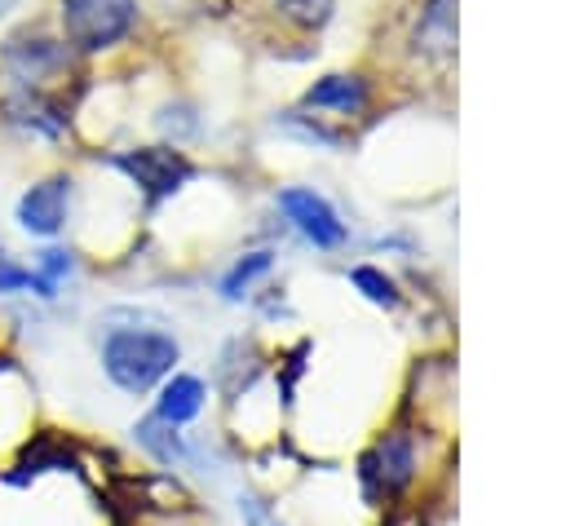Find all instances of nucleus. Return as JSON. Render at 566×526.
<instances>
[{
	"label": "nucleus",
	"mask_w": 566,
	"mask_h": 526,
	"mask_svg": "<svg viewBox=\"0 0 566 526\" xmlns=\"http://www.w3.org/2000/svg\"><path fill=\"white\" fill-rule=\"evenodd\" d=\"M181 349L159 327H106L102 332V371L124 393H150L159 380L172 376Z\"/></svg>",
	"instance_id": "1"
},
{
	"label": "nucleus",
	"mask_w": 566,
	"mask_h": 526,
	"mask_svg": "<svg viewBox=\"0 0 566 526\" xmlns=\"http://www.w3.org/2000/svg\"><path fill=\"white\" fill-rule=\"evenodd\" d=\"M137 22V0H62V35L80 53L119 44Z\"/></svg>",
	"instance_id": "2"
},
{
	"label": "nucleus",
	"mask_w": 566,
	"mask_h": 526,
	"mask_svg": "<svg viewBox=\"0 0 566 526\" xmlns=\"http://www.w3.org/2000/svg\"><path fill=\"white\" fill-rule=\"evenodd\" d=\"M66 40H53V35H40V31H18L4 40L0 49V62L4 71L22 84V88H35L44 80H53L62 66H66Z\"/></svg>",
	"instance_id": "3"
},
{
	"label": "nucleus",
	"mask_w": 566,
	"mask_h": 526,
	"mask_svg": "<svg viewBox=\"0 0 566 526\" xmlns=\"http://www.w3.org/2000/svg\"><path fill=\"white\" fill-rule=\"evenodd\" d=\"M119 172H128L150 199H164L172 190H181V181H190V159L181 150H168V146H142V150H124L111 159Z\"/></svg>",
	"instance_id": "4"
},
{
	"label": "nucleus",
	"mask_w": 566,
	"mask_h": 526,
	"mask_svg": "<svg viewBox=\"0 0 566 526\" xmlns=\"http://www.w3.org/2000/svg\"><path fill=\"white\" fill-rule=\"evenodd\" d=\"M279 208L287 212V221L314 243V248H340L345 243V221L336 217V208L310 190V186H287L279 190Z\"/></svg>",
	"instance_id": "5"
},
{
	"label": "nucleus",
	"mask_w": 566,
	"mask_h": 526,
	"mask_svg": "<svg viewBox=\"0 0 566 526\" xmlns=\"http://www.w3.org/2000/svg\"><path fill=\"white\" fill-rule=\"evenodd\" d=\"M66 203H71V177H44L35 181L22 199H18V225L27 234H40V239H53L62 225H66Z\"/></svg>",
	"instance_id": "6"
},
{
	"label": "nucleus",
	"mask_w": 566,
	"mask_h": 526,
	"mask_svg": "<svg viewBox=\"0 0 566 526\" xmlns=\"http://www.w3.org/2000/svg\"><path fill=\"white\" fill-rule=\"evenodd\" d=\"M203 398H208V389H203V380H199V376L172 371V376L164 380L159 398H155V420H164V424L181 429V424H190V420L203 411Z\"/></svg>",
	"instance_id": "7"
},
{
	"label": "nucleus",
	"mask_w": 566,
	"mask_h": 526,
	"mask_svg": "<svg viewBox=\"0 0 566 526\" xmlns=\"http://www.w3.org/2000/svg\"><path fill=\"white\" fill-rule=\"evenodd\" d=\"M416 53L447 62L455 53V0H429L416 27Z\"/></svg>",
	"instance_id": "8"
},
{
	"label": "nucleus",
	"mask_w": 566,
	"mask_h": 526,
	"mask_svg": "<svg viewBox=\"0 0 566 526\" xmlns=\"http://www.w3.org/2000/svg\"><path fill=\"white\" fill-rule=\"evenodd\" d=\"M9 119L22 124V128H31V133H40V137H57L66 128V115H57V106L44 102L35 88H18L9 97Z\"/></svg>",
	"instance_id": "9"
},
{
	"label": "nucleus",
	"mask_w": 566,
	"mask_h": 526,
	"mask_svg": "<svg viewBox=\"0 0 566 526\" xmlns=\"http://www.w3.org/2000/svg\"><path fill=\"white\" fill-rule=\"evenodd\" d=\"M367 102V88L358 75H323L318 84L305 88V106H332V111H358Z\"/></svg>",
	"instance_id": "10"
},
{
	"label": "nucleus",
	"mask_w": 566,
	"mask_h": 526,
	"mask_svg": "<svg viewBox=\"0 0 566 526\" xmlns=\"http://www.w3.org/2000/svg\"><path fill=\"white\" fill-rule=\"evenodd\" d=\"M133 438L159 460V464H181L186 460V442H181V433L172 429V424H164V420H155V415H146V420H137L133 424Z\"/></svg>",
	"instance_id": "11"
},
{
	"label": "nucleus",
	"mask_w": 566,
	"mask_h": 526,
	"mask_svg": "<svg viewBox=\"0 0 566 526\" xmlns=\"http://www.w3.org/2000/svg\"><path fill=\"white\" fill-rule=\"evenodd\" d=\"M71 252L66 248H44L40 256H35V265H31V292L35 296H44V301H53L57 296V287H62V278L71 274Z\"/></svg>",
	"instance_id": "12"
},
{
	"label": "nucleus",
	"mask_w": 566,
	"mask_h": 526,
	"mask_svg": "<svg viewBox=\"0 0 566 526\" xmlns=\"http://www.w3.org/2000/svg\"><path fill=\"white\" fill-rule=\"evenodd\" d=\"M270 270V252H248L243 261H234L226 274H221V296L226 301H239L248 287H252V278H261Z\"/></svg>",
	"instance_id": "13"
},
{
	"label": "nucleus",
	"mask_w": 566,
	"mask_h": 526,
	"mask_svg": "<svg viewBox=\"0 0 566 526\" xmlns=\"http://www.w3.org/2000/svg\"><path fill=\"white\" fill-rule=\"evenodd\" d=\"M349 278H354V287H358V292H363L371 305H385V309H394V305H398V287H394V278H385L380 270L358 265Z\"/></svg>",
	"instance_id": "14"
},
{
	"label": "nucleus",
	"mask_w": 566,
	"mask_h": 526,
	"mask_svg": "<svg viewBox=\"0 0 566 526\" xmlns=\"http://www.w3.org/2000/svg\"><path fill=\"white\" fill-rule=\"evenodd\" d=\"M283 18H292L296 27H323L336 9V0H274Z\"/></svg>",
	"instance_id": "15"
},
{
	"label": "nucleus",
	"mask_w": 566,
	"mask_h": 526,
	"mask_svg": "<svg viewBox=\"0 0 566 526\" xmlns=\"http://www.w3.org/2000/svg\"><path fill=\"white\" fill-rule=\"evenodd\" d=\"M18 292H31V270L18 265L9 252H0V296H18Z\"/></svg>",
	"instance_id": "16"
}]
</instances>
